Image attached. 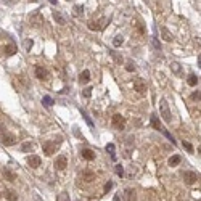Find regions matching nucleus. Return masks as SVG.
<instances>
[{
  "mask_svg": "<svg viewBox=\"0 0 201 201\" xmlns=\"http://www.w3.org/2000/svg\"><path fill=\"white\" fill-rule=\"evenodd\" d=\"M159 113H161V116H163V119H164L166 122H171V121H172V114H171L169 105H167V101L164 100V98L159 101Z\"/></svg>",
  "mask_w": 201,
  "mask_h": 201,
  "instance_id": "obj_1",
  "label": "nucleus"
},
{
  "mask_svg": "<svg viewBox=\"0 0 201 201\" xmlns=\"http://www.w3.org/2000/svg\"><path fill=\"white\" fill-rule=\"evenodd\" d=\"M108 23H110V18H101L98 21H90L89 23V29L90 31H103L108 26Z\"/></svg>",
  "mask_w": 201,
  "mask_h": 201,
  "instance_id": "obj_2",
  "label": "nucleus"
},
{
  "mask_svg": "<svg viewBox=\"0 0 201 201\" xmlns=\"http://www.w3.org/2000/svg\"><path fill=\"white\" fill-rule=\"evenodd\" d=\"M29 23H31V26H34V28H40V26H44V16H42L39 11H32L31 15H29Z\"/></svg>",
  "mask_w": 201,
  "mask_h": 201,
  "instance_id": "obj_3",
  "label": "nucleus"
},
{
  "mask_svg": "<svg viewBox=\"0 0 201 201\" xmlns=\"http://www.w3.org/2000/svg\"><path fill=\"white\" fill-rule=\"evenodd\" d=\"M111 122H113V127L118 129V130H122V129L125 127V118H124V116H121V114H114Z\"/></svg>",
  "mask_w": 201,
  "mask_h": 201,
  "instance_id": "obj_4",
  "label": "nucleus"
},
{
  "mask_svg": "<svg viewBox=\"0 0 201 201\" xmlns=\"http://www.w3.org/2000/svg\"><path fill=\"white\" fill-rule=\"evenodd\" d=\"M56 143L55 142H44L42 143V148H44V155L45 156H52L56 151Z\"/></svg>",
  "mask_w": 201,
  "mask_h": 201,
  "instance_id": "obj_5",
  "label": "nucleus"
},
{
  "mask_svg": "<svg viewBox=\"0 0 201 201\" xmlns=\"http://www.w3.org/2000/svg\"><path fill=\"white\" fill-rule=\"evenodd\" d=\"M134 90H135L137 94H140V95L146 94V82L143 79H137L135 82H134Z\"/></svg>",
  "mask_w": 201,
  "mask_h": 201,
  "instance_id": "obj_6",
  "label": "nucleus"
},
{
  "mask_svg": "<svg viewBox=\"0 0 201 201\" xmlns=\"http://www.w3.org/2000/svg\"><path fill=\"white\" fill-rule=\"evenodd\" d=\"M55 167H56L58 171H64L66 167H68V158H66V155H60L58 158H56Z\"/></svg>",
  "mask_w": 201,
  "mask_h": 201,
  "instance_id": "obj_7",
  "label": "nucleus"
},
{
  "mask_svg": "<svg viewBox=\"0 0 201 201\" xmlns=\"http://www.w3.org/2000/svg\"><path fill=\"white\" fill-rule=\"evenodd\" d=\"M2 143H3L5 146H11L16 143V137L13 135V134H2Z\"/></svg>",
  "mask_w": 201,
  "mask_h": 201,
  "instance_id": "obj_8",
  "label": "nucleus"
},
{
  "mask_svg": "<svg viewBox=\"0 0 201 201\" xmlns=\"http://www.w3.org/2000/svg\"><path fill=\"white\" fill-rule=\"evenodd\" d=\"M40 163H42L40 156H37V155H31V156H28V164L32 167V169H37V167L40 166Z\"/></svg>",
  "mask_w": 201,
  "mask_h": 201,
  "instance_id": "obj_9",
  "label": "nucleus"
},
{
  "mask_svg": "<svg viewBox=\"0 0 201 201\" xmlns=\"http://www.w3.org/2000/svg\"><path fill=\"white\" fill-rule=\"evenodd\" d=\"M184 180H185V184H188V185H193L195 182L198 180V175H196V172H191V171H187V172L184 174Z\"/></svg>",
  "mask_w": 201,
  "mask_h": 201,
  "instance_id": "obj_10",
  "label": "nucleus"
},
{
  "mask_svg": "<svg viewBox=\"0 0 201 201\" xmlns=\"http://www.w3.org/2000/svg\"><path fill=\"white\" fill-rule=\"evenodd\" d=\"M35 77L40 80L49 79V71H47L45 68H42V66H35Z\"/></svg>",
  "mask_w": 201,
  "mask_h": 201,
  "instance_id": "obj_11",
  "label": "nucleus"
},
{
  "mask_svg": "<svg viewBox=\"0 0 201 201\" xmlns=\"http://www.w3.org/2000/svg\"><path fill=\"white\" fill-rule=\"evenodd\" d=\"M80 156H82L85 161H94L95 159V153L92 151L90 148H84L82 151H80Z\"/></svg>",
  "mask_w": 201,
  "mask_h": 201,
  "instance_id": "obj_12",
  "label": "nucleus"
},
{
  "mask_svg": "<svg viewBox=\"0 0 201 201\" xmlns=\"http://www.w3.org/2000/svg\"><path fill=\"white\" fill-rule=\"evenodd\" d=\"M80 179H82L84 182H87V184H90V182L95 180V174L92 172V171H84L82 175H80Z\"/></svg>",
  "mask_w": 201,
  "mask_h": 201,
  "instance_id": "obj_13",
  "label": "nucleus"
},
{
  "mask_svg": "<svg viewBox=\"0 0 201 201\" xmlns=\"http://www.w3.org/2000/svg\"><path fill=\"white\" fill-rule=\"evenodd\" d=\"M161 37H163L166 42H172V40H174V35L171 34V32L167 31L166 28H161Z\"/></svg>",
  "mask_w": 201,
  "mask_h": 201,
  "instance_id": "obj_14",
  "label": "nucleus"
},
{
  "mask_svg": "<svg viewBox=\"0 0 201 201\" xmlns=\"http://www.w3.org/2000/svg\"><path fill=\"white\" fill-rule=\"evenodd\" d=\"M16 53V47L11 44V45H5L3 47V55L5 56H11V55H15Z\"/></svg>",
  "mask_w": 201,
  "mask_h": 201,
  "instance_id": "obj_15",
  "label": "nucleus"
},
{
  "mask_svg": "<svg viewBox=\"0 0 201 201\" xmlns=\"http://www.w3.org/2000/svg\"><path fill=\"white\" fill-rule=\"evenodd\" d=\"M89 80H90V71H82V73H80V76H79V82L80 84H87L89 82Z\"/></svg>",
  "mask_w": 201,
  "mask_h": 201,
  "instance_id": "obj_16",
  "label": "nucleus"
},
{
  "mask_svg": "<svg viewBox=\"0 0 201 201\" xmlns=\"http://www.w3.org/2000/svg\"><path fill=\"white\" fill-rule=\"evenodd\" d=\"M32 150H34V143L32 142H24L21 145V151L23 153H31Z\"/></svg>",
  "mask_w": 201,
  "mask_h": 201,
  "instance_id": "obj_17",
  "label": "nucleus"
},
{
  "mask_svg": "<svg viewBox=\"0 0 201 201\" xmlns=\"http://www.w3.org/2000/svg\"><path fill=\"white\" fill-rule=\"evenodd\" d=\"M180 161H182V158L179 155H174L172 158H169V166L171 167H175V166H179L180 164Z\"/></svg>",
  "mask_w": 201,
  "mask_h": 201,
  "instance_id": "obj_18",
  "label": "nucleus"
},
{
  "mask_svg": "<svg viewBox=\"0 0 201 201\" xmlns=\"http://www.w3.org/2000/svg\"><path fill=\"white\" fill-rule=\"evenodd\" d=\"M73 15L76 18L82 16V15H84V7H82V5H74V7H73Z\"/></svg>",
  "mask_w": 201,
  "mask_h": 201,
  "instance_id": "obj_19",
  "label": "nucleus"
},
{
  "mask_svg": "<svg viewBox=\"0 0 201 201\" xmlns=\"http://www.w3.org/2000/svg\"><path fill=\"white\" fill-rule=\"evenodd\" d=\"M3 175H5V179H7V180H10V182L16 180V175H15V172H11V171L7 169V167L3 169Z\"/></svg>",
  "mask_w": 201,
  "mask_h": 201,
  "instance_id": "obj_20",
  "label": "nucleus"
},
{
  "mask_svg": "<svg viewBox=\"0 0 201 201\" xmlns=\"http://www.w3.org/2000/svg\"><path fill=\"white\" fill-rule=\"evenodd\" d=\"M110 55H111V58L114 60V63H116V64H122V61H124V58H122V56L119 55L118 52H110Z\"/></svg>",
  "mask_w": 201,
  "mask_h": 201,
  "instance_id": "obj_21",
  "label": "nucleus"
},
{
  "mask_svg": "<svg viewBox=\"0 0 201 201\" xmlns=\"http://www.w3.org/2000/svg\"><path fill=\"white\" fill-rule=\"evenodd\" d=\"M171 69H172L175 74H179V76L182 74V66H180V63H177V61L171 63Z\"/></svg>",
  "mask_w": 201,
  "mask_h": 201,
  "instance_id": "obj_22",
  "label": "nucleus"
},
{
  "mask_svg": "<svg viewBox=\"0 0 201 201\" xmlns=\"http://www.w3.org/2000/svg\"><path fill=\"white\" fill-rule=\"evenodd\" d=\"M53 19L58 23V24H66V19H64V16H63L61 13H58V11H55L53 13Z\"/></svg>",
  "mask_w": 201,
  "mask_h": 201,
  "instance_id": "obj_23",
  "label": "nucleus"
},
{
  "mask_svg": "<svg viewBox=\"0 0 201 201\" xmlns=\"http://www.w3.org/2000/svg\"><path fill=\"white\" fill-rule=\"evenodd\" d=\"M151 125H153V129H156V130H161V122H159V119H158V116H155L153 114L151 116Z\"/></svg>",
  "mask_w": 201,
  "mask_h": 201,
  "instance_id": "obj_24",
  "label": "nucleus"
},
{
  "mask_svg": "<svg viewBox=\"0 0 201 201\" xmlns=\"http://www.w3.org/2000/svg\"><path fill=\"white\" fill-rule=\"evenodd\" d=\"M5 195H7V200H8V201H18V195H16V191H13V190H7V191H5Z\"/></svg>",
  "mask_w": 201,
  "mask_h": 201,
  "instance_id": "obj_25",
  "label": "nucleus"
},
{
  "mask_svg": "<svg viewBox=\"0 0 201 201\" xmlns=\"http://www.w3.org/2000/svg\"><path fill=\"white\" fill-rule=\"evenodd\" d=\"M187 82H188V85H190V87H195L198 84V77L195 76V74H190V76L187 77Z\"/></svg>",
  "mask_w": 201,
  "mask_h": 201,
  "instance_id": "obj_26",
  "label": "nucleus"
},
{
  "mask_svg": "<svg viewBox=\"0 0 201 201\" xmlns=\"http://www.w3.org/2000/svg\"><path fill=\"white\" fill-rule=\"evenodd\" d=\"M125 196H127L129 201H134L135 200V190H132V188H127L125 190Z\"/></svg>",
  "mask_w": 201,
  "mask_h": 201,
  "instance_id": "obj_27",
  "label": "nucleus"
},
{
  "mask_svg": "<svg viewBox=\"0 0 201 201\" xmlns=\"http://www.w3.org/2000/svg\"><path fill=\"white\" fill-rule=\"evenodd\" d=\"M122 44H124V37H122V35H116L114 40H113V45H114V47H121Z\"/></svg>",
  "mask_w": 201,
  "mask_h": 201,
  "instance_id": "obj_28",
  "label": "nucleus"
},
{
  "mask_svg": "<svg viewBox=\"0 0 201 201\" xmlns=\"http://www.w3.org/2000/svg\"><path fill=\"white\" fill-rule=\"evenodd\" d=\"M42 103L45 105L47 108H50V106L53 105V98H52V97H49V95H45V97L42 98Z\"/></svg>",
  "mask_w": 201,
  "mask_h": 201,
  "instance_id": "obj_29",
  "label": "nucleus"
},
{
  "mask_svg": "<svg viewBox=\"0 0 201 201\" xmlns=\"http://www.w3.org/2000/svg\"><path fill=\"white\" fill-rule=\"evenodd\" d=\"M106 151H108V153H110V155H111V158H113V159H116L114 145H113V143H108V145H106Z\"/></svg>",
  "mask_w": 201,
  "mask_h": 201,
  "instance_id": "obj_30",
  "label": "nucleus"
},
{
  "mask_svg": "<svg viewBox=\"0 0 201 201\" xmlns=\"http://www.w3.org/2000/svg\"><path fill=\"white\" fill-rule=\"evenodd\" d=\"M56 201H69V196H68L66 191H63V193H60L58 196H56Z\"/></svg>",
  "mask_w": 201,
  "mask_h": 201,
  "instance_id": "obj_31",
  "label": "nucleus"
},
{
  "mask_svg": "<svg viewBox=\"0 0 201 201\" xmlns=\"http://www.w3.org/2000/svg\"><path fill=\"white\" fill-rule=\"evenodd\" d=\"M114 171H116V174H118L119 177H122V175H124V167H122L121 164H116Z\"/></svg>",
  "mask_w": 201,
  "mask_h": 201,
  "instance_id": "obj_32",
  "label": "nucleus"
},
{
  "mask_svg": "<svg viewBox=\"0 0 201 201\" xmlns=\"http://www.w3.org/2000/svg\"><path fill=\"white\" fill-rule=\"evenodd\" d=\"M32 45H34V42H32L31 39H26V40H24V49L28 50V52L32 49Z\"/></svg>",
  "mask_w": 201,
  "mask_h": 201,
  "instance_id": "obj_33",
  "label": "nucleus"
},
{
  "mask_svg": "<svg viewBox=\"0 0 201 201\" xmlns=\"http://www.w3.org/2000/svg\"><path fill=\"white\" fill-rule=\"evenodd\" d=\"M182 146H184V148L187 150L188 153H193V146H191L188 142H185V140H184V142H182Z\"/></svg>",
  "mask_w": 201,
  "mask_h": 201,
  "instance_id": "obj_34",
  "label": "nucleus"
},
{
  "mask_svg": "<svg viewBox=\"0 0 201 201\" xmlns=\"http://www.w3.org/2000/svg\"><path fill=\"white\" fill-rule=\"evenodd\" d=\"M125 69H127L129 73H134V71H135V64H134L132 61H129L127 64H125Z\"/></svg>",
  "mask_w": 201,
  "mask_h": 201,
  "instance_id": "obj_35",
  "label": "nucleus"
},
{
  "mask_svg": "<svg viewBox=\"0 0 201 201\" xmlns=\"http://www.w3.org/2000/svg\"><path fill=\"white\" fill-rule=\"evenodd\" d=\"M82 95H84V97H85V98H90V97H92V89H90V87H87V89H84Z\"/></svg>",
  "mask_w": 201,
  "mask_h": 201,
  "instance_id": "obj_36",
  "label": "nucleus"
},
{
  "mask_svg": "<svg viewBox=\"0 0 201 201\" xmlns=\"http://www.w3.org/2000/svg\"><path fill=\"white\" fill-rule=\"evenodd\" d=\"M151 44L155 45V49H156V50H161V44L158 42V39H156V37H151Z\"/></svg>",
  "mask_w": 201,
  "mask_h": 201,
  "instance_id": "obj_37",
  "label": "nucleus"
},
{
  "mask_svg": "<svg viewBox=\"0 0 201 201\" xmlns=\"http://www.w3.org/2000/svg\"><path fill=\"white\" fill-rule=\"evenodd\" d=\"M161 130H163V132H164V135H166V137H167V139H169V140H171V142H172V145H175V140H174V137H172V135H171L169 132H167V130H166V129H161Z\"/></svg>",
  "mask_w": 201,
  "mask_h": 201,
  "instance_id": "obj_38",
  "label": "nucleus"
},
{
  "mask_svg": "<svg viewBox=\"0 0 201 201\" xmlns=\"http://www.w3.org/2000/svg\"><path fill=\"white\" fill-rule=\"evenodd\" d=\"M191 100H195V101H200V90L198 92H193V94H191Z\"/></svg>",
  "mask_w": 201,
  "mask_h": 201,
  "instance_id": "obj_39",
  "label": "nucleus"
},
{
  "mask_svg": "<svg viewBox=\"0 0 201 201\" xmlns=\"http://www.w3.org/2000/svg\"><path fill=\"white\" fill-rule=\"evenodd\" d=\"M137 31H139L140 34H145V29H143V26L140 24V23H137Z\"/></svg>",
  "mask_w": 201,
  "mask_h": 201,
  "instance_id": "obj_40",
  "label": "nucleus"
},
{
  "mask_svg": "<svg viewBox=\"0 0 201 201\" xmlns=\"http://www.w3.org/2000/svg\"><path fill=\"white\" fill-rule=\"evenodd\" d=\"M111 188H113V182H108V184L105 185V191H106V193H108V191H110Z\"/></svg>",
  "mask_w": 201,
  "mask_h": 201,
  "instance_id": "obj_41",
  "label": "nucleus"
},
{
  "mask_svg": "<svg viewBox=\"0 0 201 201\" xmlns=\"http://www.w3.org/2000/svg\"><path fill=\"white\" fill-rule=\"evenodd\" d=\"M82 116H84V118H85V121H87V122H89V125H90V127H92V125H94V124H92V121H90V118H89V116H87V114H85V113H82Z\"/></svg>",
  "mask_w": 201,
  "mask_h": 201,
  "instance_id": "obj_42",
  "label": "nucleus"
},
{
  "mask_svg": "<svg viewBox=\"0 0 201 201\" xmlns=\"http://www.w3.org/2000/svg\"><path fill=\"white\" fill-rule=\"evenodd\" d=\"M114 201H124V200H122L121 195H114Z\"/></svg>",
  "mask_w": 201,
  "mask_h": 201,
  "instance_id": "obj_43",
  "label": "nucleus"
},
{
  "mask_svg": "<svg viewBox=\"0 0 201 201\" xmlns=\"http://www.w3.org/2000/svg\"><path fill=\"white\" fill-rule=\"evenodd\" d=\"M5 132V127H3V124H0V137H2V134Z\"/></svg>",
  "mask_w": 201,
  "mask_h": 201,
  "instance_id": "obj_44",
  "label": "nucleus"
},
{
  "mask_svg": "<svg viewBox=\"0 0 201 201\" xmlns=\"http://www.w3.org/2000/svg\"><path fill=\"white\" fill-rule=\"evenodd\" d=\"M49 2H50L52 5H55V3H56V0H49Z\"/></svg>",
  "mask_w": 201,
  "mask_h": 201,
  "instance_id": "obj_45",
  "label": "nucleus"
},
{
  "mask_svg": "<svg viewBox=\"0 0 201 201\" xmlns=\"http://www.w3.org/2000/svg\"><path fill=\"white\" fill-rule=\"evenodd\" d=\"M31 2H39V0H31Z\"/></svg>",
  "mask_w": 201,
  "mask_h": 201,
  "instance_id": "obj_46",
  "label": "nucleus"
},
{
  "mask_svg": "<svg viewBox=\"0 0 201 201\" xmlns=\"http://www.w3.org/2000/svg\"><path fill=\"white\" fill-rule=\"evenodd\" d=\"M68 2H69V0H68Z\"/></svg>",
  "mask_w": 201,
  "mask_h": 201,
  "instance_id": "obj_47",
  "label": "nucleus"
}]
</instances>
